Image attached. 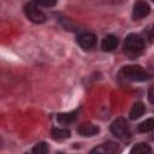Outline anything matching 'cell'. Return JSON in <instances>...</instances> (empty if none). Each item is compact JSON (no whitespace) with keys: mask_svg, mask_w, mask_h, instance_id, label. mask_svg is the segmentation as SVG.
<instances>
[{"mask_svg":"<svg viewBox=\"0 0 154 154\" xmlns=\"http://www.w3.org/2000/svg\"><path fill=\"white\" fill-rule=\"evenodd\" d=\"M77 42L83 49L90 51L96 46V36L90 32H84L77 37Z\"/></svg>","mask_w":154,"mask_h":154,"instance_id":"5","label":"cell"},{"mask_svg":"<svg viewBox=\"0 0 154 154\" xmlns=\"http://www.w3.org/2000/svg\"><path fill=\"white\" fill-rule=\"evenodd\" d=\"M53 140H65L70 137V130L65 128H54L51 131Z\"/></svg>","mask_w":154,"mask_h":154,"instance_id":"12","label":"cell"},{"mask_svg":"<svg viewBox=\"0 0 154 154\" xmlns=\"http://www.w3.org/2000/svg\"><path fill=\"white\" fill-rule=\"evenodd\" d=\"M144 51L143 38L137 34H129L124 41V52L130 59H135Z\"/></svg>","mask_w":154,"mask_h":154,"instance_id":"1","label":"cell"},{"mask_svg":"<svg viewBox=\"0 0 154 154\" xmlns=\"http://www.w3.org/2000/svg\"><path fill=\"white\" fill-rule=\"evenodd\" d=\"M58 0H35L36 4L41 5V6H45V7H52L57 4Z\"/></svg>","mask_w":154,"mask_h":154,"instance_id":"16","label":"cell"},{"mask_svg":"<svg viewBox=\"0 0 154 154\" xmlns=\"http://www.w3.org/2000/svg\"><path fill=\"white\" fill-rule=\"evenodd\" d=\"M152 149L149 147V144L144 143V142H141V143H137L132 147V149L130 150L132 154H146V153H149Z\"/></svg>","mask_w":154,"mask_h":154,"instance_id":"13","label":"cell"},{"mask_svg":"<svg viewBox=\"0 0 154 154\" xmlns=\"http://www.w3.org/2000/svg\"><path fill=\"white\" fill-rule=\"evenodd\" d=\"M148 100H149V102L154 103V83L150 85V88L148 90Z\"/></svg>","mask_w":154,"mask_h":154,"instance_id":"17","label":"cell"},{"mask_svg":"<svg viewBox=\"0 0 154 154\" xmlns=\"http://www.w3.org/2000/svg\"><path fill=\"white\" fill-rule=\"evenodd\" d=\"M144 111H146V107H144V105L142 102H135L132 105L131 109H130L129 116H130L131 119H138L144 113Z\"/></svg>","mask_w":154,"mask_h":154,"instance_id":"11","label":"cell"},{"mask_svg":"<svg viewBox=\"0 0 154 154\" xmlns=\"http://www.w3.org/2000/svg\"><path fill=\"white\" fill-rule=\"evenodd\" d=\"M122 76L134 82H143L148 79L147 71L140 65H126L122 69Z\"/></svg>","mask_w":154,"mask_h":154,"instance_id":"2","label":"cell"},{"mask_svg":"<svg viewBox=\"0 0 154 154\" xmlns=\"http://www.w3.org/2000/svg\"><path fill=\"white\" fill-rule=\"evenodd\" d=\"M32 153H35V154H46V153H48V146H47V143L46 142H38L32 148Z\"/></svg>","mask_w":154,"mask_h":154,"instance_id":"15","label":"cell"},{"mask_svg":"<svg viewBox=\"0 0 154 154\" xmlns=\"http://www.w3.org/2000/svg\"><path fill=\"white\" fill-rule=\"evenodd\" d=\"M24 13H25L26 18L29 20H31L32 23L41 24V23H45L46 22V14L37 7L36 2H34V1L28 2L24 6Z\"/></svg>","mask_w":154,"mask_h":154,"instance_id":"3","label":"cell"},{"mask_svg":"<svg viewBox=\"0 0 154 154\" xmlns=\"http://www.w3.org/2000/svg\"><path fill=\"white\" fill-rule=\"evenodd\" d=\"M119 152V147L114 142H106L91 149V153H101V154H114Z\"/></svg>","mask_w":154,"mask_h":154,"instance_id":"7","label":"cell"},{"mask_svg":"<svg viewBox=\"0 0 154 154\" xmlns=\"http://www.w3.org/2000/svg\"><path fill=\"white\" fill-rule=\"evenodd\" d=\"M150 12V7L147 2H143V1H138L134 5V8H132V17L134 19H142L144 17H147Z\"/></svg>","mask_w":154,"mask_h":154,"instance_id":"6","label":"cell"},{"mask_svg":"<svg viewBox=\"0 0 154 154\" xmlns=\"http://www.w3.org/2000/svg\"><path fill=\"white\" fill-rule=\"evenodd\" d=\"M77 131H78V134H79L81 136L90 137V136L96 135V134L100 131V129H99L97 125H94V124H91V123H84V124H82V125L78 126Z\"/></svg>","mask_w":154,"mask_h":154,"instance_id":"8","label":"cell"},{"mask_svg":"<svg viewBox=\"0 0 154 154\" xmlns=\"http://www.w3.org/2000/svg\"><path fill=\"white\" fill-rule=\"evenodd\" d=\"M77 111H72V112H65V113H59L57 116V120L58 123L66 125V124H71L75 122V119L77 118Z\"/></svg>","mask_w":154,"mask_h":154,"instance_id":"10","label":"cell"},{"mask_svg":"<svg viewBox=\"0 0 154 154\" xmlns=\"http://www.w3.org/2000/svg\"><path fill=\"white\" fill-rule=\"evenodd\" d=\"M138 131L140 132H149L152 130H154V118H148L144 122H142L138 125Z\"/></svg>","mask_w":154,"mask_h":154,"instance_id":"14","label":"cell"},{"mask_svg":"<svg viewBox=\"0 0 154 154\" xmlns=\"http://www.w3.org/2000/svg\"><path fill=\"white\" fill-rule=\"evenodd\" d=\"M109 130L111 132L120 138V140H125V138H129L130 137V129H129V125H128V122L124 119V118H118L116 119L111 126H109Z\"/></svg>","mask_w":154,"mask_h":154,"instance_id":"4","label":"cell"},{"mask_svg":"<svg viewBox=\"0 0 154 154\" xmlns=\"http://www.w3.org/2000/svg\"><path fill=\"white\" fill-rule=\"evenodd\" d=\"M152 1H153V2H154V0H152Z\"/></svg>","mask_w":154,"mask_h":154,"instance_id":"19","label":"cell"},{"mask_svg":"<svg viewBox=\"0 0 154 154\" xmlns=\"http://www.w3.org/2000/svg\"><path fill=\"white\" fill-rule=\"evenodd\" d=\"M148 38H149V42H154V24H153V26H152V29H150V31H149V35H148Z\"/></svg>","mask_w":154,"mask_h":154,"instance_id":"18","label":"cell"},{"mask_svg":"<svg viewBox=\"0 0 154 154\" xmlns=\"http://www.w3.org/2000/svg\"><path fill=\"white\" fill-rule=\"evenodd\" d=\"M119 43V40L116 35H107L103 40H102V43H101V48L105 51V52H112L113 49L117 48Z\"/></svg>","mask_w":154,"mask_h":154,"instance_id":"9","label":"cell"}]
</instances>
